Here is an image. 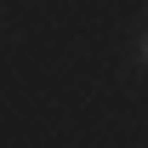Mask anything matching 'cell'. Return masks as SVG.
<instances>
[{"mask_svg": "<svg viewBox=\"0 0 148 148\" xmlns=\"http://www.w3.org/2000/svg\"><path fill=\"white\" fill-rule=\"evenodd\" d=\"M143 57H148V40H143Z\"/></svg>", "mask_w": 148, "mask_h": 148, "instance_id": "obj_1", "label": "cell"}]
</instances>
